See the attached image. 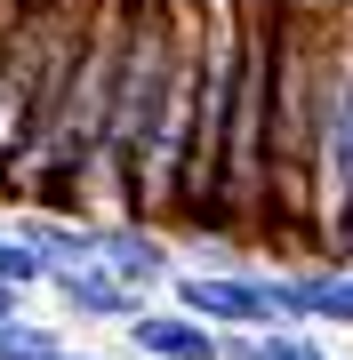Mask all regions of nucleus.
<instances>
[{"label":"nucleus","instance_id":"nucleus-6","mask_svg":"<svg viewBox=\"0 0 353 360\" xmlns=\"http://www.w3.org/2000/svg\"><path fill=\"white\" fill-rule=\"evenodd\" d=\"M129 345H137V360H225V336L177 304H144L129 321Z\"/></svg>","mask_w":353,"mask_h":360},{"label":"nucleus","instance_id":"nucleus-11","mask_svg":"<svg viewBox=\"0 0 353 360\" xmlns=\"http://www.w3.org/2000/svg\"><path fill=\"white\" fill-rule=\"evenodd\" d=\"M65 336L40 328V321H0V360H56Z\"/></svg>","mask_w":353,"mask_h":360},{"label":"nucleus","instance_id":"nucleus-12","mask_svg":"<svg viewBox=\"0 0 353 360\" xmlns=\"http://www.w3.org/2000/svg\"><path fill=\"white\" fill-rule=\"evenodd\" d=\"M0 281H16V288H49V264L32 257L16 232H0Z\"/></svg>","mask_w":353,"mask_h":360},{"label":"nucleus","instance_id":"nucleus-13","mask_svg":"<svg viewBox=\"0 0 353 360\" xmlns=\"http://www.w3.org/2000/svg\"><path fill=\"white\" fill-rule=\"evenodd\" d=\"M0 321H32V288H16V281H0Z\"/></svg>","mask_w":353,"mask_h":360},{"label":"nucleus","instance_id":"nucleus-1","mask_svg":"<svg viewBox=\"0 0 353 360\" xmlns=\"http://www.w3.org/2000/svg\"><path fill=\"white\" fill-rule=\"evenodd\" d=\"M281 40H289V0H233V104H225V160H217V200L201 240H241V248H281Z\"/></svg>","mask_w":353,"mask_h":360},{"label":"nucleus","instance_id":"nucleus-14","mask_svg":"<svg viewBox=\"0 0 353 360\" xmlns=\"http://www.w3.org/2000/svg\"><path fill=\"white\" fill-rule=\"evenodd\" d=\"M345 272H353V264H345Z\"/></svg>","mask_w":353,"mask_h":360},{"label":"nucleus","instance_id":"nucleus-5","mask_svg":"<svg viewBox=\"0 0 353 360\" xmlns=\"http://www.w3.org/2000/svg\"><path fill=\"white\" fill-rule=\"evenodd\" d=\"M97 264H105L120 288H137V296H161L177 281L169 232H153V224H105V232H97Z\"/></svg>","mask_w":353,"mask_h":360},{"label":"nucleus","instance_id":"nucleus-7","mask_svg":"<svg viewBox=\"0 0 353 360\" xmlns=\"http://www.w3.org/2000/svg\"><path fill=\"white\" fill-rule=\"evenodd\" d=\"M289 328H353V272L345 264H289Z\"/></svg>","mask_w":353,"mask_h":360},{"label":"nucleus","instance_id":"nucleus-3","mask_svg":"<svg viewBox=\"0 0 353 360\" xmlns=\"http://www.w3.org/2000/svg\"><path fill=\"white\" fill-rule=\"evenodd\" d=\"M314 248L353 264V0H321L314 40Z\"/></svg>","mask_w":353,"mask_h":360},{"label":"nucleus","instance_id":"nucleus-4","mask_svg":"<svg viewBox=\"0 0 353 360\" xmlns=\"http://www.w3.org/2000/svg\"><path fill=\"white\" fill-rule=\"evenodd\" d=\"M169 304L209 321L217 336H257V328H289V264H241V272H201V264H177L169 281Z\"/></svg>","mask_w":353,"mask_h":360},{"label":"nucleus","instance_id":"nucleus-9","mask_svg":"<svg viewBox=\"0 0 353 360\" xmlns=\"http://www.w3.org/2000/svg\"><path fill=\"white\" fill-rule=\"evenodd\" d=\"M97 232H105V224H80V217H32V208L16 217V240H25V248H32V257L49 264V272L97 264Z\"/></svg>","mask_w":353,"mask_h":360},{"label":"nucleus","instance_id":"nucleus-2","mask_svg":"<svg viewBox=\"0 0 353 360\" xmlns=\"http://www.w3.org/2000/svg\"><path fill=\"white\" fill-rule=\"evenodd\" d=\"M169 72H177V0H120V56L105 104V153H97L105 224H144V168L161 144Z\"/></svg>","mask_w":353,"mask_h":360},{"label":"nucleus","instance_id":"nucleus-8","mask_svg":"<svg viewBox=\"0 0 353 360\" xmlns=\"http://www.w3.org/2000/svg\"><path fill=\"white\" fill-rule=\"evenodd\" d=\"M49 296H56V312H73V321H113V328H129L137 312H144V296H137V288H120L105 264L49 272Z\"/></svg>","mask_w":353,"mask_h":360},{"label":"nucleus","instance_id":"nucleus-10","mask_svg":"<svg viewBox=\"0 0 353 360\" xmlns=\"http://www.w3.org/2000/svg\"><path fill=\"white\" fill-rule=\"evenodd\" d=\"M225 360H337L314 328H257V336H225Z\"/></svg>","mask_w":353,"mask_h":360}]
</instances>
